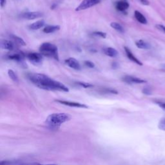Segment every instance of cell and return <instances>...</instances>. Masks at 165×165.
I'll list each match as a JSON object with an SVG mask.
<instances>
[{
  "label": "cell",
  "mask_w": 165,
  "mask_h": 165,
  "mask_svg": "<svg viewBox=\"0 0 165 165\" xmlns=\"http://www.w3.org/2000/svg\"><path fill=\"white\" fill-rule=\"evenodd\" d=\"M158 103V105L161 108L165 111V103Z\"/></svg>",
  "instance_id": "30"
},
{
  "label": "cell",
  "mask_w": 165,
  "mask_h": 165,
  "mask_svg": "<svg viewBox=\"0 0 165 165\" xmlns=\"http://www.w3.org/2000/svg\"><path fill=\"white\" fill-rule=\"evenodd\" d=\"M103 52H104L106 56L111 57H116L119 54L117 50L112 47H107L104 48L103 49Z\"/></svg>",
  "instance_id": "13"
},
{
  "label": "cell",
  "mask_w": 165,
  "mask_h": 165,
  "mask_svg": "<svg viewBox=\"0 0 165 165\" xmlns=\"http://www.w3.org/2000/svg\"><path fill=\"white\" fill-rule=\"evenodd\" d=\"M134 16H135V18L137 20V21H139L140 23L144 25L147 24V19H146V18L139 12V11L136 10L135 12H134Z\"/></svg>",
  "instance_id": "17"
},
{
  "label": "cell",
  "mask_w": 165,
  "mask_h": 165,
  "mask_svg": "<svg viewBox=\"0 0 165 165\" xmlns=\"http://www.w3.org/2000/svg\"><path fill=\"white\" fill-rule=\"evenodd\" d=\"M143 92L146 95H150L151 94V90L149 88H144L143 90Z\"/></svg>",
  "instance_id": "27"
},
{
  "label": "cell",
  "mask_w": 165,
  "mask_h": 165,
  "mask_svg": "<svg viewBox=\"0 0 165 165\" xmlns=\"http://www.w3.org/2000/svg\"><path fill=\"white\" fill-rule=\"evenodd\" d=\"M124 48H125V52L126 54V56H127L128 58L130 60H131L132 61H133V62L136 63L137 65H140V66H142V65H143V63H142L141 61L139 59H138L133 54V53L131 52V51H130V50L128 47H125Z\"/></svg>",
  "instance_id": "12"
},
{
  "label": "cell",
  "mask_w": 165,
  "mask_h": 165,
  "mask_svg": "<svg viewBox=\"0 0 165 165\" xmlns=\"http://www.w3.org/2000/svg\"><path fill=\"white\" fill-rule=\"evenodd\" d=\"M76 85H78L79 87H81L83 88H85V89H89V88H92L94 87V85H92L90 83H88L85 82H81V81H77Z\"/></svg>",
  "instance_id": "22"
},
{
  "label": "cell",
  "mask_w": 165,
  "mask_h": 165,
  "mask_svg": "<svg viewBox=\"0 0 165 165\" xmlns=\"http://www.w3.org/2000/svg\"><path fill=\"white\" fill-rule=\"evenodd\" d=\"M101 2V0H83L80 4L76 7V11L84 10L90 8L99 4Z\"/></svg>",
  "instance_id": "4"
},
{
  "label": "cell",
  "mask_w": 165,
  "mask_h": 165,
  "mask_svg": "<svg viewBox=\"0 0 165 165\" xmlns=\"http://www.w3.org/2000/svg\"><path fill=\"white\" fill-rule=\"evenodd\" d=\"M20 165H57L55 164H40L38 163H23L21 162Z\"/></svg>",
  "instance_id": "24"
},
{
  "label": "cell",
  "mask_w": 165,
  "mask_h": 165,
  "mask_svg": "<svg viewBox=\"0 0 165 165\" xmlns=\"http://www.w3.org/2000/svg\"><path fill=\"white\" fill-rule=\"evenodd\" d=\"M21 18L25 20H32L43 16V14L41 12H26L21 15Z\"/></svg>",
  "instance_id": "6"
},
{
  "label": "cell",
  "mask_w": 165,
  "mask_h": 165,
  "mask_svg": "<svg viewBox=\"0 0 165 165\" xmlns=\"http://www.w3.org/2000/svg\"><path fill=\"white\" fill-rule=\"evenodd\" d=\"M122 80L128 84H141L147 83L145 80L136 78L131 76H125L122 78Z\"/></svg>",
  "instance_id": "9"
},
{
  "label": "cell",
  "mask_w": 165,
  "mask_h": 165,
  "mask_svg": "<svg viewBox=\"0 0 165 165\" xmlns=\"http://www.w3.org/2000/svg\"><path fill=\"white\" fill-rule=\"evenodd\" d=\"M8 75L9 76V78L12 79L14 82L15 83H18V78L17 75L16 74V73H15L12 70H11V69H9L8 70Z\"/></svg>",
  "instance_id": "21"
},
{
  "label": "cell",
  "mask_w": 165,
  "mask_h": 165,
  "mask_svg": "<svg viewBox=\"0 0 165 165\" xmlns=\"http://www.w3.org/2000/svg\"><path fill=\"white\" fill-rule=\"evenodd\" d=\"M56 102L60 103L64 105H66L70 107H75V108H81V109H88L89 106L85 104H82L80 103H77V102H72V101H63V100H56Z\"/></svg>",
  "instance_id": "7"
},
{
  "label": "cell",
  "mask_w": 165,
  "mask_h": 165,
  "mask_svg": "<svg viewBox=\"0 0 165 165\" xmlns=\"http://www.w3.org/2000/svg\"><path fill=\"white\" fill-rule=\"evenodd\" d=\"M110 26L112 29H114V30H117V31L119 32H120V33L125 32V29L123 28V26H122L121 24L119 23L112 22L110 23Z\"/></svg>",
  "instance_id": "20"
},
{
  "label": "cell",
  "mask_w": 165,
  "mask_h": 165,
  "mask_svg": "<svg viewBox=\"0 0 165 165\" xmlns=\"http://www.w3.org/2000/svg\"><path fill=\"white\" fill-rule=\"evenodd\" d=\"M139 1H141L142 4H143L144 5H149V1H148V0H139Z\"/></svg>",
  "instance_id": "29"
},
{
  "label": "cell",
  "mask_w": 165,
  "mask_h": 165,
  "mask_svg": "<svg viewBox=\"0 0 165 165\" xmlns=\"http://www.w3.org/2000/svg\"><path fill=\"white\" fill-rule=\"evenodd\" d=\"M0 47L2 49L8 50V51H13L14 48V43L12 41L6 40H1L0 41Z\"/></svg>",
  "instance_id": "11"
},
{
  "label": "cell",
  "mask_w": 165,
  "mask_h": 165,
  "mask_svg": "<svg viewBox=\"0 0 165 165\" xmlns=\"http://www.w3.org/2000/svg\"><path fill=\"white\" fill-rule=\"evenodd\" d=\"M0 4H1V7H4V5L6 4V0H0Z\"/></svg>",
  "instance_id": "31"
},
{
  "label": "cell",
  "mask_w": 165,
  "mask_h": 165,
  "mask_svg": "<svg viewBox=\"0 0 165 165\" xmlns=\"http://www.w3.org/2000/svg\"><path fill=\"white\" fill-rule=\"evenodd\" d=\"M27 57L28 59L31 62L32 64L37 65H40L42 63V61L43 59V56L41 54L39 53H30L29 54L26 56Z\"/></svg>",
  "instance_id": "5"
},
{
  "label": "cell",
  "mask_w": 165,
  "mask_h": 165,
  "mask_svg": "<svg viewBox=\"0 0 165 165\" xmlns=\"http://www.w3.org/2000/svg\"><path fill=\"white\" fill-rule=\"evenodd\" d=\"M136 45L137 48L141 49H149L150 48V45L149 43L142 40H137L136 42Z\"/></svg>",
  "instance_id": "18"
},
{
  "label": "cell",
  "mask_w": 165,
  "mask_h": 165,
  "mask_svg": "<svg viewBox=\"0 0 165 165\" xmlns=\"http://www.w3.org/2000/svg\"><path fill=\"white\" fill-rule=\"evenodd\" d=\"M118 67V63L117 62L112 63V68L114 69H116Z\"/></svg>",
  "instance_id": "32"
},
{
  "label": "cell",
  "mask_w": 165,
  "mask_h": 165,
  "mask_svg": "<svg viewBox=\"0 0 165 165\" xmlns=\"http://www.w3.org/2000/svg\"><path fill=\"white\" fill-rule=\"evenodd\" d=\"M71 119L70 115L66 113H54L49 115L46 119L45 124L49 128L52 130L58 129L64 122Z\"/></svg>",
  "instance_id": "2"
},
{
  "label": "cell",
  "mask_w": 165,
  "mask_h": 165,
  "mask_svg": "<svg viewBox=\"0 0 165 165\" xmlns=\"http://www.w3.org/2000/svg\"><path fill=\"white\" fill-rule=\"evenodd\" d=\"M7 58L10 60L16 61L17 62L20 63L21 61H23L24 60L25 55L23 54V53H22L21 52H13L7 55Z\"/></svg>",
  "instance_id": "10"
},
{
  "label": "cell",
  "mask_w": 165,
  "mask_h": 165,
  "mask_svg": "<svg viewBox=\"0 0 165 165\" xmlns=\"http://www.w3.org/2000/svg\"><path fill=\"white\" fill-rule=\"evenodd\" d=\"M156 27L157 29H159L161 31H163L165 33V26L163 25H156Z\"/></svg>",
  "instance_id": "28"
},
{
  "label": "cell",
  "mask_w": 165,
  "mask_h": 165,
  "mask_svg": "<svg viewBox=\"0 0 165 165\" xmlns=\"http://www.w3.org/2000/svg\"><path fill=\"white\" fill-rule=\"evenodd\" d=\"M129 7L128 3L125 1H118L116 3V8L117 10L121 11V12H125L126 10H127Z\"/></svg>",
  "instance_id": "14"
},
{
  "label": "cell",
  "mask_w": 165,
  "mask_h": 165,
  "mask_svg": "<svg viewBox=\"0 0 165 165\" xmlns=\"http://www.w3.org/2000/svg\"><path fill=\"white\" fill-rule=\"evenodd\" d=\"M29 79L33 84L41 89L45 90H57L68 92V88L64 84L49 78L47 75L39 73H32L29 75Z\"/></svg>",
  "instance_id": "1"
},
{
  "label": "cell",
  "mask_w": 165,
  "mask_h": 165,
  "mask_svg": "<svg viewBox=\"0 0 165 165\" xmlns=\"http://www.w3.org/2000/svg\"><path fill=\"white\" fill-rule=\"evenodd\" d=\"M45 25V22L44 20H41L40 21H37L36 22H34L33 23H32L31 25H29V29L33 30H39L41 28H43V26Z\"/></svg>",
  "instance_id": "15"
},
{
  "label": "cell",
  "mask_w": 165,
  "mask_h": 165,
  "mask_svg": "<svg viewBox=\"0 0 165 165\" xmlns=\"http://www.w3.org/2000/svg\"><path fill=\"white\" fill-rule=\"evenodd\" d=\"M65 63L67 66L74 69V70H81V68L79 61L76 58H74V57H69V58L65 59Z\"/></svg>",
  "instance_id": "8"
},
{
  "label": "cell",
  "mask_w": 165,
  "mask_h": 165,
  "mask_svg": "<svg viewBox=\"0 0 165 165\" xmlns=\"http://www.w3.org/2000/svg\"><path fill=\"white\" fill-rule=\"evenodd\" d=\"M40 53L43 56L59 60L58 49L55 45L51 43H43L40 47Z\"/></svg>",
  "instance_id": "3"
},
{
  "label": "cell",
  "mask_w": 165,
  "mask_h": 165,
  "mask_svg": "<svg viewBox=\"0 0 165 165\" xmlns=\"http://www.w3.org/2000/svg\"><path fill=\"white\" fill-rule=\"evenodd\" d=\"M84 63H85V66H86V67H89V68H93L95 67V65H94V63L92 62V61H85V62H84Z\"/></svg>",
  "instance_id": "26"
},
{
  "label": "cell",
  "mask_w": 165,
  "mask_h": 165,
  "mask_svg": "<svg viewBox=\"0 0 165 165\" xmlns=\"http://www.w3.org/2000/svg\"><path fill=\"white\" fill-rule=\"evenodd\" d=\"M59 29L60 26L59 25H47L44 27L43 31L46 34H50L58 31Z\"/></svg>",
  "instance_id": "16"
},
{
  "label": "cell",
  "mask_w": 165,
  "mask_h": 165,
  "mask_svg": "<svg viewBox=\"0 0 165 165\" xmlns=\"http://www.w3.org/2000/svg\"><path fill=\"white\" fill-rule=\"evenodd\" d=\"M92 34H93V36H94L101 37V38H103V39H105V38L106 37V33L103 32H101V31L94 32L92 33Z\"/></svg>",
  "instance_id": "23"
},
{
  "label": "cell",
  "mask_w": 165,
  "mask_h": 165,
  "mask_svg": "<svg viewBox=\"0 0 165 165\" xmlns=\"http://www.w3.org/2000/svg\"><path fill=\"white\" fill-rule=\"evenodd\" d=\"M10 37L11 38V40L13 41V43H16L17 45H21V46H25L26 44L25 42V41L22 39V38L18 37L17 36L15 35H10Z\"/></svg>",
  "instance_id": "19"
},
{
  "label": "cell",
  "mask_w": 165,
  "mask_h": 165,
  "mask_svg": "<svg viewBox=\"0 0 165 165\" xmlns=\"http://www.w3.org/2000/svg\"><path fill=\"white\" fill-rule=\"evenodd\" d=\"M158 127L160 130L165 131V119H163V120H161L160 121Z\"/></svg>",
  "instance_id": "25"
}]
</instances>
